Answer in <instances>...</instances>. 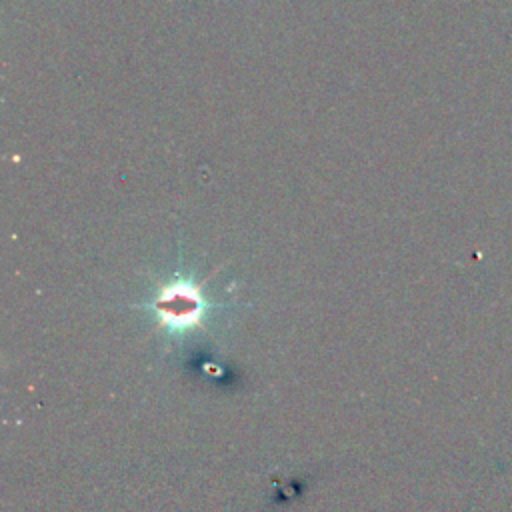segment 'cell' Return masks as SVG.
I'll return each instance as SVG.
<instances>
[{
	"instance_id": "cell-1",
	"label": "cell",
	"mask_w": 512,
	"mask_h": 512,
	"mask_svg": "<svg viewBox=\"0 0 512 512\" xmlns=\"http://www.w3.org/2000/svg\"><path fill=\"white\" fill-rule=\"evenodd\" d=\"M158 312L164 316V322L174 328L192 324L200 314V302L192 292L168 294L158 302Z\"/></svg>"
}]
</instances>
